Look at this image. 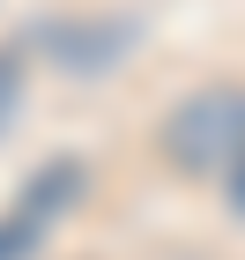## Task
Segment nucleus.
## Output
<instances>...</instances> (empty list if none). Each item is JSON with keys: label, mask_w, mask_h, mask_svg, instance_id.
<instances>
[{"label": "nucleus", "mask_w": 245, "mask_h": 260, "mask_svg": "<svg viewBox=\"0 0 245 260\" xmlns=\"http://www.w3.org/2000/svg\"><path fill=\"white\" fill-rule=\"evenodd\" d=\"M52 45H60V52H52L60 67L97 75V67H112V60L126 52V30H119V22H60V30H52Z\"/></svg>", "instance_id": "obj_2"}, {"label": "nucleus", "mask_w": 245, "mask_h": 260, "mask_svg": "<svg viewBox=\"0 0 245 260\" xmlns=\"http://www.w3.org/2000/svg\"><path fill=\"white\" fill-rule=\"evenodd\" d=\"M223 179H230V208H238V216H245V164H230Z\"/></svg>", "instance_id": "obj_5"}, {"label": "nucleus", "mask_w": 245, "mask_h": 260, "mask_svg": "<svg viewBox=\"0 0 245 260\" xmlns=\"http://www.w3.org/2000/svg\"><path fill=\"white\" fill-rule=\"evenodd\" d=\"M15 112H22V60L0 52V134L15 126Z\"/></svg>", "instance_id": "obj_3"}, {"label": "nucleus", "mask_w": 245, "mask_h": 260, "mask_svg": "<svg viewBox=\"0 0 245 260\" xmlns=\"http://www.w3.org/2000/svg\"><path fill=\"white\" fill-rule=\"evenodd\" d=\"M163 156L179 171L223 179L230 164H245V89H193L171 104L163 119Z\"/></svg>", "instance_id": "obj_1"}, {"label": "nucleus", "mask_w": 245, "mask_h": 260, "mask_svg": "<svg viewBox=\"0 0 245 260\" xmlns=\"http://www.w3.org/2000/svg\"><path fill=\"white\" fill-rule=\"evenodd\" d=\"M0 231H8V238H0V260H22V253H30V238H38L30 223H0Z\"/></svg>", "instance_id": "obj_4"}]
</instances>
